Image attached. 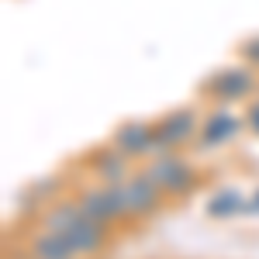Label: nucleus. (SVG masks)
Listing matches in <instances>:
<instances>
[{"label":"nucleus","mask_w":259,"mask_h":259,"mask_svg":"<svg viewBox=\"0 0 259 259\" xmlns=\"http://www.w3.org/2000/svg\"><path fill=\"white\" fill-rule=\"evenodd\" d=\"M259 90V69H252L249 62H228L218 66L211 76H204L197 87V94L207 104H221V107H235V104H249Z\"/></svg>","instance_id":"nucleus-1"},{"label":"nucleus","mask_w":259,"mask_h":259,"mask_svg":"<svg viewBox=\"0 0 259 259\" xmlns=\"http://www.w3.org/2000/svg\"><path fill=\"white\" fill-rule=\"evenodd\" d=\"M142 169L162 187V194L169 200H187L194 190L200 187V169L197 162L183 152H166V156H156V159L142 162Z\"/></svg>","instance_id":"nucleus-2"},{"label":"nucleus","mask_w":259,"mask_h":259,"mask_svg":"<svg viewBox=\"0 0 259 259\" xmlns=\"http://www.w3.org/2000/svg\"><path fill=\"white\" fill-rule=\"evenodd\" d=\"M107 142H114L121 152L128 156L132 162H149V159H156V156H166L169 149H166V142L159 139V132H156V121H121L118 128L111 132V139Z\"/></svg>","instance_id":"nucleus-3"},{"label":"nucleus","mask_w":259,"mask_h":259,"mask_svg":"<svg viewBox=\"0 0 259 259\" xmlns=\"http://www.w3.org/2000/svg\"><path fill=\"white\" fill-rule=\"evenodd\" d=\"M242 132H245V114L232 111V107H221V104H211L200 118L194 152H218L225 145H232Z\"/></svg>","instance_id":"nucleus-4"},{"label":"nucleus","mask_w":259,"mask_h":259,"mask_svg":"<svg viewBox=\"0 0 259 259\" xmlns=\"http://www.w3.org/2000/svg\"><path fill=\"white\" fill-rule=\"evenodd\" d=\"M118 187H121V200H124L128 221H149L169 204V197L162 194V187L149 177L142 166L124 180V183H118Z\"/></svg>","instance_id":"nucleus-5"},{"label":"nucleus","mask_w":259,"mask_h":259,"mask_svg":"<svg viewBox=\"0 0 259 259\" xmlns=\"http://www.w3.org/2000/svg\"><path fill=\"white\" fill-rule=\"evenodd\" d=\"M200 118H204L200 107L183 104V107L162 111L159 118H152V121H156V132H159V139L166 142V149H169V152H183V149H194L197 132H200Z\"/></svg>","instance_id":"nucleus-6"},{"label":"nucleus","mask_w":259,"mask_h":259,"mask_svg":"<svg viewBox=\"0 0 259 259\" xmlns=\"http://www.w3.org/2000/svg\"><path fill=\"white\" fill-rule=\"evenodd\" d=\"M83 169H87V177L97 180V183H124L139 169V162H132L114 142H104V145L90 149L83 156Z\"/></svg>","instance_id":"nucleus-7"},{"label":"nucleus","mask_w":259,"mask_h":259,"mask_svg":"<svg viewBox=\"0 0 259 259\" xmlns=\"http://www.w3.org/2000/svg\"><path fill=\"white\" fill-rule=\"evenodd\" d=\"M66 194V183L59 177H41V180H31L24 190L18 194V211L24 218H38L41 207H49L52 200H59Z\"/></svg>","instance_id":"nucleus-8"},{"label":"nucleus","mask_w":259,"mask_h":259,"mask_svg":"<svg viewBox=\"0 0 259 259\" xmlns=\"http://www.w3.org/2000/svg\"><path fill=\"white\" fill-rule=\"evenodd\" d=\"M24 259H76V249L59 232L35 225L31 235L24 239Z\"/></svg>","instance_id":"nucleus-9"},{"label":"nucleus","mask_w":259,"mask_h":259,"mask_svg":"<svg viewBox=\"0 0 259 259\" xmlns=\"http://www.w3.org/2000/svg\"><path fill=\"white\" fill-rule=\"evenodd\" d=\"M204 214L211 221H228L245 214V194L235 190V187H218L211 197L204 200Z\"/></svg>","instance_id":"nucleus-10"},{"label":"nucleus","mask_w":259,"mask_h":259,"mask_svg":"<svg viewBox=\"0 0 259 259\" xmlns=\"http://www.w3.org/2000/svg\"><path fill=\"white\" fill-rule=\"evenodd\" d=\"M235 59L249 62L252 69H259V35H249L245 41H239V49H235Z\"/></svg>","instance_id":"nucleus-11"},{"label":"nucleus","mask_w":259,"mask_h":259,"mask_svg":"<svg viewBox=\"0 0 259 259\" xmlns=\"http://www.w3.org/2000/svg\"><path fill=\"white\" fill-rule=\"evenodd\" d=\"M242 114H245V132L259 139V97H252V100H249V104L242 107Z\"/></svg>","instance_id":"nucleus-12"},{"label":"nucleus","mask_w":259,"mask_h":259,"mask_svg":"<svg viewBox=\"0 0 259 259\" xmlns=\"http://www.w3.org/2000/svg\"><path fill=\"white\" fill-rule=\"evenodd\" d=\"M245 218H259V187L245 197Z\"/></svg>","instance_id":"nucleus-13"},{"label":"nucleus","mask_w":259,"mask_h":259,"mask_svg":"<svg viewBox=\"0 0 259 259\" xmlns=\"http://www.w3.org/2000/svg\"><path fill=\"white\" fill-rule=\"evenodd\" d=\"M76 259H100V256H76Z\"/></svg>","instance_id":"nucleus-14"},{"label":"nucleus","mask_w":259,"mask_h":259,"mask_svg":"<svg viewBox=\"0 0 259 259\" xmlns=\"http://www.w3.org/2000/svg\"><path fill=\"white\" fill-rule=\"evenodd\" d=\"M256 97H259V90H256Z\"/></svg>","instance_id":"nucleus-15"}]
</instances>
